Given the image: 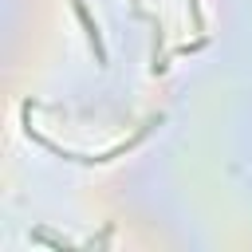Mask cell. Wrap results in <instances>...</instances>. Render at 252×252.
Instances as JSON below:
<instances>
[{
    "instance_id": "1",
    "label": "cell",
    "mask_w": 252,
    "mask_h": 252,
    "mask_svg": "<svg viewBox=\"0 0 252 252\" xmlns=\"http://www.w3.org/2000/svg\"><path fill=\"white\" fill-rule=\"evenodd\" d=\"M75 12H79V20H83V28H87V35H91V43H94V51L102 55V43H98V28H94V24H91V16L83 12V4H75Z\"/></svg>"
}]
</instances>
